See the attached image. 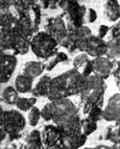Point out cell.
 I'll list each match as a JSON object with an SVG mask.
<instances>
[{"label":"cell","mask_w":120,"mask_h":149,"mask_svg":"<svg viewBox=\"0 0 120 149\" xmlns=\"http://www.w3.org/2000/svg\"><path fill=\"white\" fill-rule=\"evenodd\" d=\"M98 129L97 122H95L86 117L81 119L80 124V129L84 135L88 136L95 132Z\"/></svg>","instance_id":"26"},{"label":"cell","mask_w":120,"mask_h":149,"mask_svg":"<svg viewBox=\"0 0 120 149\" xmlns=\"http://www.w3.org/2000/svg\"><path fill=\"white\" fill-rule=\"evenodd\" d=\"M20 23V21L11 13L0 14V32L17 27Z\"/></svg>","instance_id":"24"},{"label":"cell","mask_w":120,"mask_h":149,"mask_svg":"<svg viewBox=\"0 0 120 149\" xmlns=\"http://www.w3.org/2000/svg\"><path fill=\"white\" fill-rule=\"evenodd\" d=\"M3 108H2V107L1 106V105H0V115H1V113L2 112H3Z\"/></svg>","instance_id":"37"},{"label":"cell","mask_w":120,"mask_h":149,"mask_svg":"<svg viewBox=\"0 0 120 149\" xmlns=\"http://www.w3.org/2000/svg\"><path fill=\"white\" fill-rule=\"evenodd\" d=\"M50 77L47 75L43 76L39 81L36 83L31 89V92L35 97H45L47 95L48 84H49Z\"/></svg>","instance_id":"22"},{"label":"cell","mask_w":120,"mask_h":149,"mask_svg":"<svg viewBox=\"0 0 120 149\" xmlns=\"http://www.w3.org/2000/svg\"><path fill=\"white\" fill-rule=\"evenodd\" d=\"M33 81L34 79L18 74L15 80L14 88L20 93H29L33 88Z\"/></svg>","instance_id":"20"},{"label":"cell","mask_w":120,"mask_h":149,"mask_svg":"<svg viewBox=\"0 0 120 149\" xmlns=\"http://www.w3.org/2000/svg\"><path fill=\"white\" fill-rule=\"evenodd\" d=\"M1 84L0 83V90H1Z\"/></svg>","instance_id":"38"},{"label":"cell","mask_w":120,"mask_h":149,"mask_svg":"<svg viewBox=\"0 0 120 149\" xmlns=\"http://www.w3.org/2000/svg\"><path fill=\"white\" fill-rule=\"evenodd\" d=\"M40 114H41V117L45 121H50V113L49 103L45 105L44 107L42 108V109L40 110Z\"/></svg>","instance_id":"31"},{"label":"cell","mask_w":120,"mask_h":149,"mask_svg":"<svg viewBox=\"0 0 120 149\" xmlns=\"http://www.w3.org/2000/svg\"><path fill=\"white\" fill-rule=\"evenodd\" d=\"M108 49L107 42L104 41L103 38H100L98 36L92 35L90 38L88 49L86 53L89 56L96 57L106 55Z\"/></svg>","instance_id":"16"},{"label":"cell","mask_w":120,"mask_h":149,"mask_svg":"<svg viewBox=\"0 0 120 149\" xmlns=\"http://www.w3.org/2000/svg\"><path fill=\"white\" fill-rule=\"evenodd\" d=\"M68 72L67 71L54 78H50L46 95L50 102L62 100L70 96L67 84Z\"/></svg>","instance_id":"7"},{"label":"cell","mask_w":120,"mask_h":149,"mask_svg":"<svg viewBox=\"0 0 120 149\" xmlns=\"http://www.w3.org/2000/svg\"><path fill=\"white\" fill-rule=\"evenodd\" d=\"M46 64L40 61H31L26 62L21 66L19 74L35 79L40 76L45 71Z\"/></svg>","instance_id":"17"},{"label":"cell","mask_w":120,"mask_h":149,"mask_svg":"<svg viewBox=\"0 0 120 149\" xmlns=\"http://www.w3.org/2000/svg\"><path fill=\"white\" fill-rule=\"evenodd\" d=\"M93 80V87L92 92H91L90 95L86 100L82 102H88L98 106L103 107L104 100V93L105 90L107 88V85L105 82V80L102 79L100 77L98 76L95 74L92 75Z\"/></svg>","instance_id":"14"},{"label":"cell","mask_w":120,"mask_h":149,"mask_svg":"<svg viewBox=\"0 0 120 149\" xmlns=\"http://www.w3.org/2000/svg\"><path fill=\"white\" fill-rule=\"evenodd\" d=\"M92 73L104 80H106L112 74H114L116 70L114 62L106 55L94 57L92 60Z\"/></svg>","instance_id":"11"},{"label":"cell","mask_w":120,"mask_h":149,"mask_svg":"<svg viewBox=\"0 0 120 149\" xmlns=\"http://www.w3.org/2000/svg\"><path fill=\"white\" fill-rule=\"evenodd\" d=\"M59 47L54 38L47 31H40L31 38L30 48L32 52L40 58L53 56Z\"/></svg>","instance_id":"4"},{"label":"cell","mask_w":120,"mask_h":149,"mask_svg":"<svg viewBox=\"0 0 120 149\" xmlns=\"http://www.w3.org/2000/svg\"><path fill=\"white\" fill-rule=\"evenodd\" d=\"M50 121L65 130L80 129L81 119L76 105L68 97L49 103Z\"/></svg>","instance_id":"2"},{"label":"cell","mask_w":120,"mask_h":149,"mask_svg":"<svg viewBox=\"0 0 120 149\" xmlns=\"http://www.w3.org/2000/svg\"><path fill=\"white\" fill-rule=\"evenodd\" d=\"M97 13L94 9L92 8H89L86 9L84 19L85 22L92 23L97 19Z\"/></svg>","instance_id":"30"},{"label":"cell","mask_w":120,"mask_h":149,"mask_svg":"<svg viewBox=\"0 0 120 149\" xmlns=\"http://www.w3.org/2000/svg\"><path fill=\"white\" fill-rule=\"evenodd\" d=\"M74 69L86 76H89L92 74V60L89 55L86 52L78 54L73 61Z\"/></svg>","instance_id":"18"},{"label":"cell","mask_w":120,"mask_h":149,"mask_svg":"<svg viewBox=\"0 0 120 149\" xmlns=\"http://www.w3.org/2000/svg\"><path fill=\"white\" fill-rule=\"evenodd\" d=\"M65 8L68 12V26L69 28H77L84 25L85 22L86 8L80 6L74 0H68L65 3Z\"/></svg>","instance_id":"10"},{"label":"cell","mask_w":120,"mask_h":149,"mask_svg":"<svg viewBox=\"0 0 120 149\" xmlns=\"http://www.w3.org/2000/svg\"><path fill=\"white\" fill-rule=\"evenodd\" d=\"M26 125L25 117L18 110H6L0 115V128L9 136H16Z\"/></svg>","instance_id":"5"},{"label":"cell","mask_w":120,"mask_h":149,"mask_svg":"<svg viewBox=\"0 0 120 149\" xmlns=\"http://www.w3.org/2000/svg\"><path fill=\"white\" fill-rule=\"evenodd\" d=\"M68 58V57L65 52H57L56 54L53 55V57L50 58L49 61L48 62V63L46 64L45 70H47V71H51L59 63L62 62H66Z\"/></svg>","instance_id":"28"},{"label":"cell","mask_w":120,"mask_h":149,"mask_svg":"<svg viewBox=\"0 0 120 149\" xmlns=\"http://www.w3.org/2000/svg\"><path fill=\"white\" fill-rule=\"evenodd\" d=\"M109 27L108 26L102 25L99 27L98 30V37L100 38H104L105 36L107 35V33L109 32Z\"/></svg>","instance_id":"33"},{"label":"cell","mask_w":120,"mask_h":149,"mask_svg":"<svg viewBox=\"0 0 120 149\" xmlns=\"http://www.w3.org/2000/svg\"><path fill=\"white\" fill-rule=\"evenodd\" d=\"M82 102V113L84 115H86L87 118L95 122L99 121L102 119V107L86 101Z\"/></svg>","instance_id":"19"},{"label":"cell","mask_w":120,"mask_h":149,"mask_svg":"<svg viewBox=\"0 0 120 149\" xmlns=\"http://www.w3.org/2000/svg\"><path fill=\"white\" fill-rule=\"evenodd\" d=\"M120 117L119 93H116L110 98L104 109H102V119L106 121H119Z\"/></svg>","instance_id":"15"},{"label":"cell","mask_w":120,"mask_h":149,"mask_svg":"<svg viewBox=\"0 0 120 149\" xmlns=\"http://www.w3.org/2000/svg\"><path fill=\"white\" fill-rule=\"evenodd\" d=\"M62 129L56 125H48L40 131L43 145L47 148H63L61 143Z\"/></svg>","instance_id":"9"},{"label":"cell","mask_w":120,"mask_h":149,"mask_svg":"<svg viewBox=\"0 0 120 149\" xmlns=\"http://www.w3.org/2000/svg\"><path fill=\"white\" fill-rule=\"evenodd\" d=\"M30 27L20 21L17 27L0 32V54H25L30 48Z\"/></svg>","instance_id":"1"},{"label":"cell","mask_w":120,"mask_h":149,"mask_svg":"<svg viewBox=\"0 0 120 149\" xmlns=\"http://www.w3.org/2000/svg\"><path fill=\"white\" fill-rule=\"evenodd\" d=\"M7 136H8V134H6V132L0 128V145H1V144L3 143L5 140H6Z\"/></svg>","instance_id":"35"},{"label":"cell","mask_w":120,"mask_h":149,"mask_svg":"<svg viewBox=\"0 0 120 149\" xmlns=\"http://www.w3.org/2000/svg\"><path fill=\"white\" fill-rule=\"evenodd\" d=\"M109 140L111 141L114 144H119V128H116L115 129H112L111 134Z\"/></svg>","instance_id":"32"},{"label":"cell","mask_w":120,"mask_h":149,"mask_svg":"<svg viewBox=\"0 0 120 149\" xmlns=\"http://www.w3.org/2000/svg\"><path fill=\"white\" fill-rule=\"evenodd\" d=\"M45 31L56 40L59 46L68 48L70 46L69 31L64 21L61 17H56L48 19Z\"/></svg>","instance_id":"6"},{"label":"cell","mask_w":120,"mask_h":149,"mask_svg":"<svg viewBox=\"0 0 120 149\" xmlns=\"http://www.w3.org/2000/svg\"><path fill=\"white\" fill-rule=\"evenodd\" d=\"M70 37V46L80 51L86 52L87 51L89 40L92 37V30L88 26L82 25L77 28L67 27Z\"/></svg>","instance_id":"8"},{"label":"cell","mask_w":120,"mask_h":149,"mask_svg":"<svg viewBox=\"0 0 120 149\" xmlns=\"http://www.w3.org/2000/svg\"><path fill=\"white\" fill-rule=\"evenodd\" d=\"M68 72L67 84L69 95L79 96L81 101L86 100L92 90V75L86 76L74 68L68 70Z\"/></svg>","instance_id":"3"},{"label":"cell","mask_w":120,"mask_h":149,"mask_svg":"<svg viewBox=\"0 0 120 149\" xmlns=\"http://www.w3.org/2000/svg\"><path fill=\"white\" fill-rule=\"evenodd\" d=\"M37 103V97H19L16 103V107L21 111L27 112Z\"/></svg>","instance_id":"27"},{"label":"cell","mask_w":120,"mask_h":149,"mask_svg":"<svg viewBox=\"0 0 120 149\" xmlns=\"http://www.w3.org/2000/svg\"><path fill=\"white\" fill-rule=\"evenodd\" d=\"M13 0H0V9H6L10 6Z\"/></svg>","instance_id":"34"},{"label":"cell","mask_w":120,"mask_h":149,"mask_svg":"<svg viewBox=\"0 0 120 149\" xmlns=\"http://www.w3.org/2000/svg\"><path fill=\"white\" fill-rule=\"evenodd\" d=\"M40 117H41L40 110L35 105L28 111L27 120L28 123L30 126L33 127L37 126Z\"/></svg>","instance_id":"29"},{"label":"cell","mask_w":120,"mask_h":149,"mask_svg":"<svg viewBox=\"0 0 120 149\" xmlns=\"http://www.w3.org/2000/svg\"><path fill=\"white\" fill-rule=\"evenodd\" d=\"M20 97L19 92L13 86H9L4 88L0 97V102L8 105H15Z\"/></svg>","instance_id":"23"},{"label":"cell","mask_w":120,"mask_h":149,"mask_svg":"<svg viewBox=\"0 0 120 149\" xmlns=\"http://www.w3.org/2000/svg\"><path fill=\"white\" fill-rule=\"evenodd\" d=\"M17 63L18 60L15 55L0 54V83L8 82L15 72Z\"/></svg>","instance_id":"12"},{"label":"cell","mask_w":120,"mask_h":149,"mask_svg":"<svg viewBox=\"0 0 120 149\" xmlns=\"http://www.w3.org/2000/svg\"><path fill=\"white\" fill-rule=\"evenodd\" d=\"M27 146L29 148H45L43 145L40 131L37 129L31 131L25 139Z\"/></svg>","instance_id":"25"},{"label":"cell","mask_w":120,"mask_h":149,"mask_svg":"<svg viewBox=\"0 0 120 149\" xmlns=\"http://www.w3.org/2000/svg\"><path fill=\"white\" fill-rule=\"evenodd\" d=\"M104 15L109 21H116L119 18V6L116 0H107L104 5Z\"/></svg>","instance_id":"21"},{"label":"cell","mask_w":120,"mask_h":149,"mask_svg":"<svg viewBox=\"0 0 120 149\" xmlns=\"http://www.w3.org/2000/svg\"><path fill=\"white\" fill-rule=\"evenodd\" d=\"M87 141L80 129L65 130L62 129L61 143L63 148H79L82 146Z\"/></svg>","instance_id":"13"},{"label":"cell","mask_w":120,"mask_h":149,"mask_svg":"<svg viewBox=\"0 0 120 149\" xmlns=\"http://www.w3.org/2000/svg\"><path fill=\"white\" fill-rule=\"evenodd\" d=\"M21 3H23L26 6H31L34 3L35 0H20Z\"/></svg>","instance_id":"36"}]
</instances>
